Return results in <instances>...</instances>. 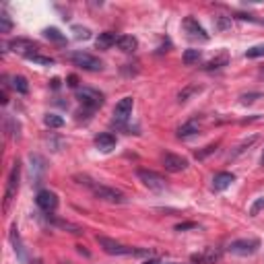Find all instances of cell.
Masks as SVG:
<instances>
[{"label": "cell", "mask_w": 264, "mask_h": 264, "mask_svg": "<svg viewBox=\"0 0 264 264\" xmlns=\"http://www.w3.org/2000/svg\"><path fill=\"white\" fill-rule=\"evenodd\" d=\"M75 179L79 184L83 186H87L91 192H93V196L97 200H103V202H112V204H122V202H126V196L116 190V188H109L105 184H99V182H95V179H91L89 176H75Z\"/></svg>", "instance_id": "cell-1"}, {"label": "cell", "mask_w": 264, "mask_h": 264, "mask_svg": "<svg viewBox=\"0 0 264 264\" xmlns=\"http://www.w3.org/2000/svg\"><path fill=\"white\" fill-rule=\"evenodd\" d=\"M97 244H99L103 248V252H107L109 256H151V250H138V248L124 246L116 240L105 238V235H97Z\"/></svg>", "instance_id": "cell-2"}, {"label": "cell", "mask_w": 264, "mask_h": 264, "mask_svg": "<svg viewBox=\"0 0 264 264\" xmlns=\"http://www.w3.org/2000/svg\"><path fill=\"white\" fill-rule=\"evenodd\" d=\"M71 62L79 68H83V71H91V73H97V71H101L103 68V62L93 56V54L89 52H73L71 54Z\"/></svg>", "instance_id": "cell-3"}, {"label": "cell", "mask_w": 264, "mask_h": 264, "mask_svg": "<svg viewBox=\"0 0 264 264\" xmlns=\"http://www.w3.org/2000/svg\"><path fill=\"white\" fill-rule=\"evenodd\" d=\"M77 99L83 103V107H87L89 112H93V109L101 107L103 105V95L97 91V89H91V87H83L77 91Z\"/></svg>", "instance_id": "cell-4"}, {"label": "cell", "mask_w": 264, "mask_h": 264, "mask_svg": "<svg viewBox=\"0 0 264 264\" xmlns=\"http://www.w3.org/2000/svg\"><path fill=\"white\" fill-rule=\"evenodd\" d=\"M136 176H138V179H141V182H143L149 190L161 192V190L168 188V182H165V177L159 176V174H155V172H151V170H138Z\"/></svg>", "instance_id": "cell-5"}, {"label": "cell", "mask_w": 264, "mask_h": 264, "mask_svg": "<svg viewBox=\"0 0 264 264\" xmlns=\"http://www.w3.org/2000/svg\"><path fill=\"white\" fill-rule=\"evenodd\" d=\"M260 242L258 240H235L229 244V252L235 256H252L254 252H258Z\"/></svg>", "instance_id": "cell-6"}, {"label": "cell", "mask_w": 264, "mask_h": 264, "mask_svg": "<svg viewBox=\"0 0 264 264\" xmlns=\"http://www.w3.org/2000/svg\"><path fill=\"white\" fill-rule=\"evenodd\" d=\"M19 176H21V163L15 161L12 163V168H10V174H8V182H6V192H4V206L10 204L12 196L17 194L19 190Z\"/></svg>", "instance_id": "cell-7"}, {"label": "cell", "mask_w": 264, "mask_h": 264, "mask_svg": "<svg viewBox=\"0 0 264 264\" xmlns=\"http://www.w3.org/2000/svg\"><path fill=\"white\" fill-rule=\"evenodd\" d=\"M161 163L163 168L172 172V174H177V172H184L188 168V159L182 157V155H176V153H163L161 155Z\"/></svg>", "instance_id": "cell-8"}, {"label": "cell", "mask_w": 264, "mask_h": 264, "mask_svg": "<svg viewBox=\"0 0 264 264\" xmlns=\"http://www.w3.org/2000/svg\"><path fill=\"white\" fill-rule=\"evenodd\" d=\"M35 202H37V206L41 208V211L54 213V211H56V206H58V196L52 190H39L37 196H35Z\"/></svg>", "instance_id": "cell-9"}, {"label": "cell", "mask_w": 264, "mask_h": 264, "mask_svg": "<svg viewBox=\"0 0 264 264\" xmlns=\"http://www.w3.org/2000/svg\"><path fill=\"white\" fill-rule=\"evenodd\" d=\"M132 107H134V99L132 97H122V99L116 103L114 107V124H122V122H126L132 114Z\"/></svg>", "instance_id": "cell-10"}, {"label": "cell", "mask_w": 264, "mask_h": 264, "mask_svg": "<svg viewBox=\"0 0 264 264\" xmlns=\"http://www.w3.org/2000/svg\"><path fill=\"white\" fill-rule=\"evenodd\" d=\"M184 29L190 37H196V39H202V41H208V33L204 31V27L198 23V19H194V17H186L184 19Z\"/></svg>", "instance_id": "cell-11"}, {"label": "cell", "mask_w": 264, "mask_h": 264, "mask_svg": "<svg viewBox=\"0 0 264 264\" xmlns=\"http://www.w3.org/2000/svg\"><path fill=\"white\" fill-rule=\"evenodd\" d=\"M6 48H8V50H12V52H19V54H23V56H29V54H31V50H33V52L37 50L33 41H29V39H23V37L10 39Z\"/></svg>", "instance_id": "cell-12"}, {"label": "cell", "mask_w": 264, "mask_h": 264, "mask_svg": "<svg viewBox=\"0 0 264 264\" xmlns=\"http://www.w3.org/2000/svg\"><path fill=\"white\" fill-rule=\"evenodd\" d=\"M233 182H235V176H233V174L221 172V174H217V176L213 177V190H215V192H223V190H227Z\"/></svg>", "instance_id": "cell-13"}, {"label": "cell", "mask_w": 264, "mask_h": 264, "mask_svg": "<svg viewBox=\"0 0 264 264\" xmlns=\"http://www.w3.org/2000/svg\"><path fill=\"white\" fill-rule=\"evenodd\" d=\"M95 147L107 153V151H112L116 147V136L114 134H109V132H101V134H97L95 136Z\"/></svg>", "instance_id": "cell-14"}, {"label": "cell", "mask_w": 264, "mask_h": 264, "mask_svg": "<svg viewBox=\"0 0 264 264\" xmlns=\"http://www.w3.org/2000/svg\"><path fill=\"white\" fill-rule=\"evenodd\" d=\"M200 132V122L198 120H188L186 124L177 128V136L179 138H190V136H196Z\"/></svg>", "instance_id": "cell-15"}, {"label": "cell", "mask_w": 264, "mask_h": 264, "mask_svg": "<svg viewBox=\"0 0 264 264\" xmlns=\"http://www.w3.org/2000/svg\"><path fill=\"white\" fill-rule=\"evenodd\" d=\"M118 37H120V35H116V33H112V31L99 33V37H97V41H95V46H97V50H109L112 46L118 44Z\"/></svg>", "instance_id": "cell-16"}, {"label": "cell", "mask_w": 264, "mask_h": 264, "mask_svg": "<svg viewBox=\"0 0 264 264\" xmlns=\"http://www.w3.org/2000/svg\"><path fill=\"white\" fill-rule=\"evenodd\" d=\"M221 252L215 248H206L202 254H196V256H192V262H198V264H213L215 260H219Z\"/></svg>", "instance_id": "cell-17"}, {"label": "cell", "mask_w": 264, "mask_h": 264, "mask_svg": "<svg viewBox=\"0 0 264 264\" xmlns=\"http://www.w3.org/2000/svg\"><path fill=\"white\" fill-rule=\"evenodd\" d=\"M48 221L52 225H56V227H60V229H66L68 233H83V227H79V225H75V223H71V221H64V219H56V217H52V215H48Z\"/></svg>", "instance_id": "cell-18"}, {"label": "cell", "mask_w": 264, "mask_h": 264, "mask_svg": "<svg viewBox=\"0 0 264 264\" xmlns=\"http://www.w3.org/2000/svg\"><path fill=\"white\" fill-rule=\"evenodd\" d=\"M227 62H229V56H227V52H221L219 56H215V58H211L206 64H204V68L206 71H217V68H223V66H227Z\"/></svg>", "instance_id": "cell-19"}, {"label": "cell", "mask_w": 264, "mask_h": 264, "mask_svg": "<svg viewBox=\"0 0 264 264\" xmlns=\"http://www.w3.org/2000/svg\"><path fill=\"white\" fill-rule=\"evenodd\" d=\"M116 46H118L122 52H134V50L138 48V41H136V37H132V35H120Z\"/></svg>", "instance_id": "cell-20"}, {"label": "cell", "mask_w": 264, "mask_h": 264, "mask_svg": "<svg viewBox=\"0 0 264 264\" xmlns=\"http://www.w3.org/2000/svg\"><path fill=\"white\" fill-rule=\"evenodd\" d=\"M10 87L15 89L17 93H27L29 91V83H27V79L25 77H21V75H15V77H10Z\"/></svg>", "instance_id": "cell-21"}, {"label": "cell", "mask_w": 264, "mask_h": 264, "mask_svg": "<svg viewBox=\"0 0 264 264\" xmlns=\"http://www.w3.org/2000/svg\"><path fill=\"white\" fill-rule=\"evenodd\" d=\"M10 242H12V246H15V252H17V256L21 258V262H27V256H25L23 244H21L19 233H17V227H12V231H10Z\"/></svg>", "instance_id": "cell-22"}, {"label": "cell", "mask_w": 264, "mask_h": 264, "mask_svg": "<svg viewBox=\"0 0 264 264\" xmlns=\"http://www.w3.org/2000/svg\"><path fill=\"white\" fill-rule=\"evenodd\" d=\"M25 58L35 62V64H41V66H54V64H56V60H54L52 56H41L39 52H31L29 56H25Z\"/></svg>", "instance_id": "cell-23"}, {"label": "cell", "mask_w": 264, "mask_h": 264, "mask_svg": "<svg viewBox=\"0 0 264 264\" xmlns=\"http://www.w3.org/2000/svg\"><path fill=\"white\" fill-rule=\"evenodd\" d=\"M200 56H202V52H200V50H186V52H184V56H182V60H184V64L192 66V64H196V62L200 60Z\"/></svg>", "instance_id": "cell-24"}, {"label": "cell", "mask_w": 264, "mask_h": 264, "mask_svg": "<svg viewBox=\"0 0 264 264\" xmlns=\"http://www.w3.org/2000/svg\"><path fill=\"white\" fill-rule=\"evenodd\" d=\"M44 37H48V39H52V41H56V44H64V35L56 29V27H48V29H44Z\"/></svg>", "instance_id": "cell-25"}, {"label": "cell", "mask_w": 264, "mask_h": 264, "mask_svg": "<svg viewBox=\"0 0 264 264\" xmlns=\"http://www.w3.org/2000/svg\"><path fill=\"white\" fill-rule=\"evenodd\" d=\"M44 122H46L48 128H60L62 124H64V120H62L60 116H56V114H48V116L44 118Z\"/></svg>", "instance_id": "cell-26"}, {"label": "cell", "mask_w": 264, "mask_h": 264, "mask_svg": "<svg viewBox=\"0 0 264 264\" xmlns=\"http://www.w3.org/2000/svg\"><path fill=\"white\" fill-rule=\"evenodd\" d=\"M254 143H256V136H250L248 141H244V143H242V145H240L238 149H235V151L231 153V159H235V157H238V155H242V153H244V151H246L248 147H252Z\"/></svg>", "instance_id": "cell-27"}, {"label": "cell", "mask_w": 264, "mask_h": 264, "mask_svg": "<svg viewBox=\"0 0 264 264\" xmlns=\"http://www.w3.org/2000/svg\"><path fill=\"white\" fill-rule=\"evenodd\" d=\"M231 27V19L229 17H215V29L217 31H227Z\"/></svg>", "instance_id": "cell-28"}, {"label": "cell", "mask_w": 264, "mask_h": 264, "mask_svg": "<svg viewBox=\"0 0 264 264\" xmlns=\"http://www.w3.org/2000/svg\"><path fill=\"white\" fill-rule=\"evenodd\" d=\"M264 56V44L260 46H252L246 50V58H262Z\"/></svg>", "instance_id": "cell-29"}, {"label": "cell", "mask_w": 264, "mask_h": 264, "mask_svg": "<svg viewBox=\"0 0 264 264\" xmlns=\"http://www.w3.org/2000/svg\"><path fill=\"white\" fill-rule=\"evenodd\" d=\"M196 91H200V87H198V85H190V87H186L184 91H179L177 99H179V101H188V97H190L192 93H196Z\"/></svg>", "instance_id": "cell-30"}, {"label": "cell", "mask_w": 264, "mask_h": 264, "mask_svg": "<svg viewBox=\"0 0 264 264\" xmlns=\"http://www.w3.org/2000/svg\"><path fill=\"white\" fill-rule=\"evenodd\" d=\"M73 33H75V39H89L91 37V31L87 27H73Z\"/></svg>", "instance_id": "cell-31"}, {"label": "cell", "mask_w": 264, "mask_h": 264, "mask_svg": "<svg viewBox=\"0 0 264 264\" xmlns=\"http://www.w3.org/2000/svg\"><path fill=\"white\" fill-rule=\"evenodd\" d=\"M10 29H12V23H10L8 15H0V31H2V33H10Z\"/></svg>", "instance_id": "cell-32"}, {"label": "cell", "mask_w": 264, "mask_h": 264, "mask_svg": "<svg viewBox=\"0 0 264 264\" xmlns=\"http://www.w3.org/2000/svg\"><path fill=\"white\" fill-rule=\"evenodd\" d=\"M260 211H264V196H262V198H258V200L252 204V208H250V215L256 217Z\"/></svg>", "instance_id": "cell-33"}, {"label": "cell", "mask_w": 264, "mask_h": 264, "mask_svg": "<svg viewBox=\"0 0 264 264\" xmlns=\"http://www.w3.org/2000/svg\"><path fill=\"white\" fill-rule=\"evenodd\" d=\"M258 97H262V93H244L242 95V103H252V101H256Z\"/></svg>", "instance_id": "cell-34"}, {"label": "cell", "mask_w": 264, "mask_h": 264, "mask_svg": "<svg viewBox=\"0 0 264 264\" xmlns=\"http://www.w3.org/2000/svg\"><path fill=\"white\" fill-rule=\"evenodd\" d=\"M194 227H196V225H194V223H182V225H177V227H176V231H184V229H194Z\"/></svg>", "instance_id": "cell-35"}, {"label": "cell", "mask_w": 264, "mask_h": 264, "mask_svg": "<svg viewBox=\"0 0 264 264\" xmlns=\"http://www.w3.org/2000/svg\"><path fill=\"white\" fill-rule=\"evenodd\" d=\"M143 264H165V262H161V260H157V258H149V260L143 262ZM172 264H177V262H172Z\"/></svg>", "instance_id": "cell-36"}, {"label": "cell", "mask_w": 264, "mask_h": 264, "mask_svg": "<svg viewBox=\"0 0 264 264\" xmlns=\"http://www.w3.org/2000/svg\"><path fill=\"white\" fill-rule=\"evenodd\" d=\"M77 83H79V81H77L75 75H73V77H68V85H71V87H77Z\"/></svg>", "instance_id": "cell-37"}, {"label": "cell", "mask_w": 264, "mask_h": 264, "mask_svg": "<svg viewBox=\"0 0 264 264\" xmlns=\"http://www.w3.org/2000/svg\"><path fill=\"white\" fill-rule=\"evenodd\" d=\"M52 87H54V89H58V87H60V81H58V79H54V81H52Z\"/></svg>", "instance_id": "cell-38"}, {"label": "cell", "mask_w": 264, "mask_h": 264, "mask_svg": "<svg viewBox=\"0 0 264 264\" xmlns=\"http://www.w3.org/2000/svg\"><path fill=\"white\" fill-rule=\"evenodd\" d=\"M260 165H264V153H262V157H260Z\"/></svg>", "instance_id": "cell-39"}, {"label": "cell", "mask_w": 264, "mask_h": 264, "mask_svg": "<svg viewBox=\"0 0 264 264\" xmlns=\"http://www.w3.org/2000/svg\"><path fill=\"white\" fill-rule=\"evenodd\" d=\"M260 77H262V79H264V68H260Z\"/></svg>", "instance_id": "cell-40"}]
</instances>
